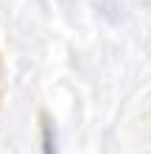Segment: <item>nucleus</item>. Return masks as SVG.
I'll return each mask as SVG.
<instances>
[{
    "label": "nucleus",
    "instance_id": "nucleus-1",
    "mask_svg": "<svg viewBox=\"0 0 151 154\" xmlns=\"http://www.w3.org/2000/svg\"><path fill=\"white\" fill-rule=\"evenodd\" d=\"M42 154H59V146H56V129L50 126L48 118H42Z\"/></svg>",
    "mask_w": 151,
    "mask_h": 154
}]
</instances>
